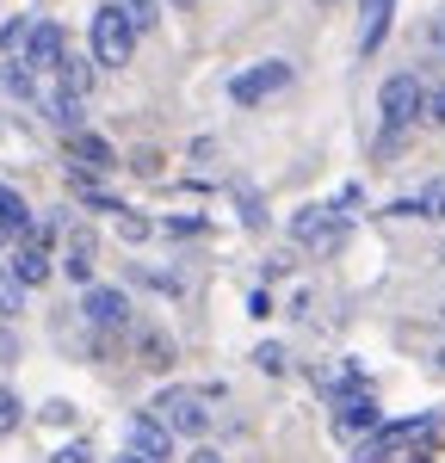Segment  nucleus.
<instances>
[{"label":"nucleus","instance_id":"obj_1","mask_svg":"<svg viewBox=\"0 0 445 463\" xmlns=\"http://www.w3.org/2000/svg\"><path fill=\"white\" fill-rule=\"evenodd\" d=\"M148 420L167 432V439H204L211 432V408H204V390H161Z\"/></svg>","mask_w":445,"mask_h":463},{"label":"nucleus","instance_id":"obj_2","mask_svg":"<svg viewBox=\"0 0 445 463\" xmlns=\"http://www.w3.org/2000/svg\"><path fill=\"white\" fill-rule=\"evenodd\" d=\"M130 50H137V32H130L111 6H99V13H93V62H99V69H124Z\"/></svg>","mask_w":445,"mask_h":463},{"label":"nucleus","instance_id":"obj_3","mask_svg":"<svg viewBox=\"0 0 445 463\" xmlns=\"http://www.w3.org/2000/svg\"><path fill=\"white\" fill-rule=\"evenodd\" d=\"M291 235H297V248L340 253V248H346V216H340V211H297Z\"/></svg>","mask_w":445,"mask_h":463},{"label":"nucleus","instance_id":"obj_4","mask_svg":"<svg viewBox=\"0 0 445 463\" xmlns=\"http://www.w3.org/2000/svg\"><path fill=\"white\" fill-rule=\"evenodd\" d=\"M421 439H427V420H390V427L359 439V463H383L396 451H408V445H421Z\"/></svg>","mask_w":445,"mask_h":463},{"label":"nucleus","instance_id":"obj_5","mask_svg":"<svg viewBox=\"0 0 445 463\" xmlns=\"http://www.w3.org/2000/svg\"><path fill=\"white\" fill-rule=\"evenodd\" d=\"M421 93H427V87H421L414 74H390V80H383V93H377V111H383V124H390V130L414 124V111H421Z\"/></svg>","mask_w":445,"mask_h":463},{"label":"nucleus","instance_id":"obj_6","mask_svg":"<svg viewBox=\"0 0 445 463\" xmlns=\"http://www.w3.org/2000/svg\"><path fill=\"white\" fill-rule=\"evenodd\" d=\"M334 432L340 439H365V432H377V395L371 390H346L340 402H334Z\"/></svg>","mask_w":445,"mask_h":463},{"label":"nucleus","instance_id":"obj_7","mask_svg":"<svg viewBox=\"0 0 445 463\" xmlns=\"http://www.w3.org/2000/svg\"><path fill=\"white\" fill-rule=\"evenodd\" d=\"M285 80H291V62H260V69L229 80V99H235V106H260V99H272Z\"/></svg>","mask_w":445,"mask_h":463},{"label":"nucleus","instance_id":"obj_8","mask_svg":"<svg viewBox=\"0 0 445 463\" xmlns=\"http://www.w3.org/2000/svg\"><path fill=\"white\" fill-rule=\"evenodd\" d=\"M62 50H69V37H62V25L56 19H43V25H32V37H25V69L37 74H56V62H62Z\"/></svg>","mask_w":445,"mask_h":463},{"label":"nucleus","instance_id":"obj_9","mask_svg":"<svg viewBox=\"0 0 445 463\" xmlns=\"http://www.w3.org/2000/svg\"><path fill=\"white\" fill-rule=\"evenodd\" d=\"M130 458H143V463H167V458H174V439L155 427L148 414H137V420H130Z\"/></svg>","mask_w":445,"mask_h":463},{"label":"nucleus","instance_id":"obj_10","mask_svg":"<svg viewBox=\"0 0 445 463\" xmlns=\"http://www.w3.org/2000/svg\"><path fill=\"white\" fill-rule=\"evenodd\" d=\"M69 155L80 161V174H106V167H118V148H111L106 137H87V130L69 137Z\"/></svg>","mask_w":445,"mask_h":463},{"label":"nucleus","instance_id":"obj_11","mask_svg":"<svg viewBox=\"0 0 445 463\" xmlns=\"http://www.w3.org/2000/svg\"><path fill=\"white\" fill-rule=\"evenodd\" d=\"M87 321H99V327H124V321H130V303H124V290L93 285V290H87Z\"/></svg>","mask_w":445,"mask_h":463},{"label":"nucleus","instance_id":"obj_12","mask_svg":"<svg viewBox=\"0 0 445 463\" xmlns=\"http://www.w3.org/2000/svg\"><path fill=\"white\" fill-rule=\"evenodd\" d=\"M390 13H396V0H359V50H377L383 32H390Z\"/></svg>","mask_w":445,"mask_h":463},{"label":"nucleus","instance_id":"obj_13","mask_svg":"<svg viewBox=\"0 0 445 463\" xmlns=\"http://www.w3.org/2000/svg\"><path fill=\"white\" fill-rule=\"evenodd\" d=\"M396 216H445V179H427V185H414L408 198H396Z\"/></svg>","mask_w":445,"mask_h":463},{"label":"nucleus","instance_id":"obj_14","mask_svg":"<svg viewBox=\"0 0 445 463\" xmlns=\"http://www.w3.org/2000/svg\"><path fill=\"white\" fill-rule=\"evenodd\" d=\"M62 266H69L74 285H87V279H93V229H74V235H69V253H62Z\"/></svg>","mask_w":445,"mask_h":463},{"label":"nucleus","instance_id":"obj_15","mask_svg":"<svg viewBox=\"0 0 445 463\" xmlns=\"http://www.w3.org/2000/svg\"><path fill=\"white\" fill-rule=\"evenodd\" d=\"M56 80H62V93H69V99H80V93L93 87V62H87V56H74V50H62V62H56Z\"/></svg>","mask_w":445,"mask_h":463},{"label":"nucleus","instance_id":"obj_16","mask_svg":"<svg viewBox=\"0 0 445 463\" xmlns=\"http://www.w3.org/2000/svg\"><path fill=\"white\" fill-rule=\"evenodd\" d=\"M43 279H50V253L25 241V248L13 253V285H43Z\"/></svg>","mask_w":445,"mask_h":463},{"label":"nucleus","instance_id":"obj_17","mask_svg":"<svg viewBox=\"0 0 445 463\" xmlns=\"http://www.w3.org/2000/svg\"><path fill=\"white\" fill-rule=\"evenodd\" d=\"M0 229H6V235H25V229H32V211H25V198H19L13 185H0Z\"/></svg>","mask_w":445,"mask_h":463},{"label":"nucleus","instance_id":"obj_18","mask_svg":"<svg viewBox=\"0 0 445 463\" xmlns=\"http://www.w3.org/2000/svg\"><path fill=\"white\" fill-rule=\"evenodd\" d=\"M106 6L130 25V32H148V25L161 19V6H155V0H106Z\"/></svg>","mask_w":445,"mask_h":463},{"label":"nucleus","instance_id":"obj_19","mask_svg":"<svg viewBox=\"0 0 445 463\" xmlns=\"http://www.w3.org/2000/svg\"><path fill=\"white\" fill-rule=\"evenodd\" d=\"M43 111H50V118H56V124H62V130H80V99H69V93H62V87H56V93H50V99H43Z\"/></svg>","mask_w":445,"mask_h":463},{"label":"nucleus","instance_id":"obj_20","mask_svg":"<svg viewBox=\"0 0 445 463\" xmlns=\"http://www.w3.org/2000/svg\"><path fill=\"white\" fill-rule=\"evenodd\" d=\"M118 235H124V241H143V235H148V216H137V211H124V204H118Z\"/></svg>","mask_w":445,"mask_h":463},{"label":"nucleus","instance_id":"obj_21","mask_svg":"<svg viewBox=\"0 0 445 463\" xmlns=\"http://www.w3.org/2000/svg\"><path fill=\"white\" fill-rule=\"evenodd\" d=\"M167 358H174V340L148 334V340H143V364H167Z\"/></svg>","mask_w":445,"mask_h":463},{"label":"nucleus","instance_id":"obj_22","mask_svg":"<svg viewBox=\"0 0 445 463\" xmlns=\"http://www.w3.org/2000/svg\"><path fill=\"white\" fill-rule=\"evenodd\" d=\"M25 37H32V25H25V19H13V25L0 32V50H13V56H19V50H25Z\"/></svg>","mask_w":445,"mask_h":463},{"label":"nucleus","instance_id":"obj_23","mask_svg":"<svg viewBox=\"0 0 445 463\" xmlns=\"http://www.w3.org/2000/svg\"><path fill=\"white\" fill-rule=\"evenodd\" d=\"M254 364L266 377H279V371H285V353H279V346H254Z\"/></svg>","mask_w":445,"mask_h":463},{"label":"nucleus","instance_id":"obj_24","mask_svg":"<svg viewBox=\"0 0 445 463\" xmlns=\"http://www.w3.org/2000/svg\"><path fill=\"white\" fill-rule=\"evenodd\" d=\"M13 427H19V395L0 390V432H13Z\"/></svg>","mask_w":445,"mask_h":463},{"label":"nucleus","instance_id":"obj_25","mask_svg":"<svg viewBox=\"0 0 445 463\" xmlns=\"http://www.w3.org/2000/svg\"><path fill=\"white\" fill-rule=\"evenodd\" d=\"M421 106H427V124H445V87H433V93H421Z\"/></svg>","mask_w":445,"mask_h":463},{"label":"nucleus","instance_id":"obj_26","mask_svg":"<svg viewBox=\"0 0 445 463\" xmlns=\"http://www.w3.org/2000/svg\"><path fill=\"white\" fill-rule=\"evenodd\" d=\"M50 463H93V445H62Z\"/></svg>","mask_w":445,"mask_h":463},{"label":"nucleus","instance_id":"obj_27","mask_svg":"<svg viewBox=\"0 0 445 463\" xmlns=\"http://www.w3.org/2000/svg\"><path fill=\"white\" fill-rule=\"evenodd\" d=\"M13 297H19V285L6 279V285H0V309H13Z\"/></svg>","mask_w":445,"mask_h":463},{"label":"nucleus","instance_id":"obj_28","mask_svg":"<svg viewBox=\"0 0 445 463\" xmlns=\"http://www.w3.org/2000/svg\"><path fill=\"white\" fill-rule=\"evenodd\" d=\"M192 463H217V458H211V451H198V458H192Z\"/></svg>","mask_w":445,"mask_h":463},{"label":"nucleus","instance_id":"obj_29","mask_svg":"<svg viewBox=\"0 0 445 463\" xmlns=\"http://www.w3.org/2000/svg\"><path fill=\"white\" fill-rule=\"evenodd\" d=\"M118 463H143V458H118Z\"/></svg>","mask_w":445,"mask_h":463},{"label":"nucleus","instance_id":"obj_30","mask_svg":"<svg viewBox=\"0 0 445 463\" xmlns=\"http://www.w3.org/2000/svg\"><path fill=\"white\" fill-rule=\"evenodd\" d=\"M0 241H6V229H0Z\"/></svg>","mask_w":445,"mask_h":463},{"label":"nucleus","instance_id":"obj_31","mask_svg":"<svg viewBox=\"0 0 445 463\" xmlns=\"http://www.w3.org/2000/svg\"><path fill=\"white\" fill-rule=\"evenodd\" d=\"M322 6H328V0H322Z\"/></svg>","mask_w":445,"mask_h":463}]
</instances>
